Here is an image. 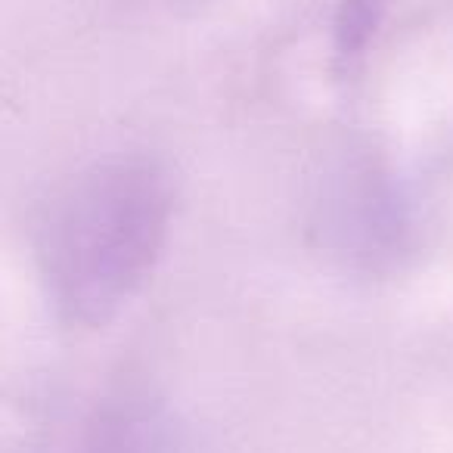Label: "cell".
I'll list each match as a JSON object with an SVG mask.
<instances>
[{
	"label": "cell",
	"instance_id": "cell-2",
	"mask_svg": "<svg viewBox=\"0 0 453 453\" xmlns=\"http://www.w3.org/2000/svg\"><path fill=\"white\" fill-rule=\"evenodd\" d=\"M59 453H177L174 422L152 397L112 395L69 428Z\"/></svg>",
	"mask_w": 453,
	"mask_h": 453
},
{
	"label": "cell",
	"instance_id": "cell-3",
	"mask_svg": "<svg viewBox=\"0 0 453 453\" xmlns=\"http://www.w3.org/2000/svg\"><path fill=\"white\" fill-rule=\"evenodd\" d=\"M382 0H348L339 16V44L345 53H354L370 41L379 26Z\"/></svg>",
	"mask_w": 453,
	"mask_h": 453
},
{
	"label": "cell",
	"instance_id": "cell-1",
	"mask_svg": "<svg viewBox=\"0 0 453 453\" xmlns=\"http://www.w3.org/2000/svg\"><path fill=\"white\" fill-rule=\"evenodd\" d=\"M174 218L158 162L115 156L84 168L53 199L38 236L44 292L63 323L100 329L152 280Z\"/></svg>",
	"mask_w": 453,
	"mask_h": 453
}]
</instances>
